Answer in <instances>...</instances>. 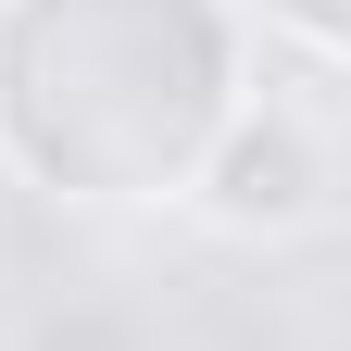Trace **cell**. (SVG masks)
<instances>
[{"instance_id": "6da1fadb", "label": "cell", "mask_w": 351, "mask_h": 351, "mask_svg": "<svg viewBox=\"0 0 351 351\" xmlns=\"http://www.w3.org/2000/svg\"><path fill=\"white\" fill-rule=\"evenodd\" d=\"M239 101V0H0V176L38 201H189Z\"/></svg>"}, {"instance_id": "7a4b0ae2", "label": "cell", "mask_w": 351, "mask_h": 351, "mask_svg": "<svg viewBox=\"0 0 351 351\" xmlns=\"http://www.w3.org/2000/svg\"><path fill=\"white\" fill-rule=\"evenodd\" d=\"M339 138H326V113L314 101H289V88H263V101H239L226 125H213V151L189 176V213L213 239H239V251H289V239H314L326 213H339Z\"/></svg>"}, {"instance_id": "3957f363", "label": "cell", "mask_w": 351, "mask_h": 351, "mask_svg": "<svg viewBox=\"0 0 351 351\" xmlns=\"http://www.w3.org/2000/svg\"><path fill=\"white\" fill-rule=\"evenodd\" d=\"M263 25L289 38V51H314V63H339L351 75V0H251Z\"/></svg>"}]
</instances>
